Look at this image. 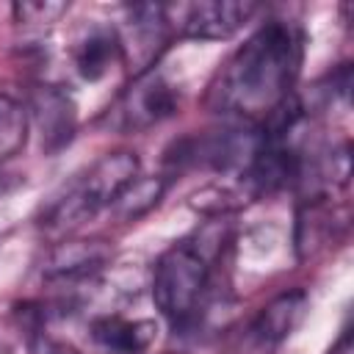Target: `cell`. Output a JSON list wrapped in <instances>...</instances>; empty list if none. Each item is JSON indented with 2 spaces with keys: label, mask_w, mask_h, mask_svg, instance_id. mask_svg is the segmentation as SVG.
<instances>
[{
  "label": "cell",
  "mask_w": 354,
  "mask_h": 354,
  "mask_svg": "<svg viewBox=\"0 0 354 354\" xmlns=\"http://www.w3.org/2000/svg\"><path fill=\"white\" fill-rule=\"evenodd\" d=\"M36 116H39L41 141L47 144V149H55V147H61L72 138L75 111H72V105L66 102L64 94L47 88L41 97H36Z\"/></svg>",
  "instance_id": "cell-9"
},
{
  "label": "cell",
  "mask_w": 354,
  "mask_h": 354,
  "mask_svg": "<svg viewBox=\"0 0 354 354\" xmlns=\"http://www.w3.org/2000/svg\"><path fill=\"white\" fill-rule=\"evenodd\" d=\"M299 66L301 33L290 22H268L221 66L207 91V105L216 113L263 127L290 102Z\"/></svg>",
  "instance_id": "cell-1"
},
{
  "label": "cell",
  "mask_w": 354,
  "mask_h": 354,
  "mask_svg": "<svg viewBox=\"0 0 354 354\" xmlns=\"http://www.w3.org/2000/svg\"><path fill=\"white\" fill-rule=\"evenodd\" d=\"M254 11H257L254 3H235V0L188 3V6H177V25L180 33L188 39L218 41L238 33Z\"/></svg>",
  "instance_id": "cell-5"
},
{
  "label": "cell",
  "mask_w": 354,
  "mask_h": 354,
  "mask_svg": "<svg viewBox=\"0 0 354 354\" xmlns=\"http://www.w3.org/2000/svg\"><path fill=\"white\" fill-rule=\"evenodd\" d=\"M207 279L210 266L205 252L191 241H180L169 246L152 268V301L163 318L171 324H185L199 310Z\"/></svg>",
  "instance_id": "cell-3"
},
{
  "label": "cell",
  "mask_w": 354,
  "mask_h": 354,
  "mask_svg": "<svg viewBox=\"0 0 354 354\" xmlns=\"http://www.w3.org/2000/svg\"><path fill=\"white\" fill-rule=\"evenodd\" d=\"M30 354H77L75 348H69L66 343L61 340H53V337H39L33 346H30Z\"/></svg>",
  "instance_id": "cell-13"
},
{
  "label": "cell",
  "mask_w": 354,
  "mask_h": 354,
  "mask_svg": "<svg viewBox=\"0 0 354 354\" xmlns=\"http://www.w3.org/2000/svg\"><path fill=\"white\" fill-rule=\"evenodd\" d=\"M0 354H8V348H6V346H3V343H0Z\"/></svg>",
  "instance_id": "cell-14"
},
{
  "label": "cell",
  "mask_w": 354,
  "mask_h": 354,
  "mask_svg": "<svg viewBox=\"0 0 354 354\" xmlns=\"http://www.w3.org/2000/svg\"><path fill=\"white\" fill-rule=\"evenodd\" d=\"M28 108L14 97L0 94V163L19 155L28 141Z\"/></svg>",
  "instance_id": "cell-10"
},
{
  "label": "cell",
  "mask_w": 354,
  "mask_h": 354,
  "mask_svg": "<svg viewBox=\"0 0 354 354\" xmlns=\"http://www.w3.org/2000/svg\"><path fill=\"white\" fill-rule=\"evenodd\" d=\"M69 6L64 3H17L14 14L19 22L25 25H44V22H55L61 14H66Z\"/></svg>",
  "instance_id": "cell-12"
},
{
  "label": "cell",
  "mask_w": 354,
  "mask_h": 354,
  "mask_svg": "<svg viewBox=\"0 0 354 354\" xmlns=\"http://www.w3.org/2000/svg\"><path fill=\"white\" fill-rule=\"evenodd\" d=\"M122 58V44L111 30H94L88 33L80 47L75 50V66L80 77L86 80H100L108 75V69Z\"/></svg>",
  "instance_id": "cell-8"
},
{
  "label": "cell",
  "mask_w": 354,
  "mask_h": 354,
  "mask_svg": "<svg viewBox=\"0 0 354 354\" xmlns=\"http://www.w3.org/2000/svg\"><path fill=\"white\" fill-rule=\"evenodd\" d=\"M177 108V88L158 72H144L136 83L122 94L113 108V124L122 130H147Z\"/></svg>",
  "instance_id": "cell-4"
},
{
  "label": "cell",
  "mask_w": 354,
  "mask_h": 354,
  "mask_svg": "<svg viewBox=\"0 0 354 354\" xmlns=\"http://www.w3.org/2000/svg\"><path fill=\"white\" fill-rule=\"evenodd\" d=\"M91 337L119 354H141L155 340V324L152 321H127L119 315H102L91 324Z\"/></svg>",
  "instance_id": "cell-6"
},
{
  "label": "cell",
  "mask_w": 354,
  "mask_h": 354,
  "mask_svg": "<svg viewBox=\"0 0 354 354\" xmlns=\"http://www.w3.org/2000/svg\"><path fill=\"white\" fill-rule=\"evenodd\" d=\"M163 180H158V177H136L122 194H119V199L111 205L124 221H133V218H138V216H144L149 207H155L158 202H160V196H163Z\"/></svg>",
  "instance_id": "cell-11"
},
{
  "label": "cell",
  "mask_w": 354,
  "mask_h": 354,
  "mask_svg": "<svg viewBox=\"0 0 354 354\" xmlns=\"http://www.w3.org/2000/svg\"><path fill=\"white\" fill-rule=\"evenodd\" d=\"M138 177V155L136 152H108L102 155L83 177H77L64 196H58L47 207L50 227H75L83 218H91L97 210L111 207L119 194Z\"/></svg>",
  "instance_id": "cell-2"
},
{
  "label": "cell",
  "mask_w": 354,
  "mask_h": 354,
  "mask_svg": "<svg viewBox=\"0 0 354 354\" xmlns=\"http://www.w3.org/2000/svg\"><path fill=\"white\" fill-rule=\"evenodd\" d=\"M304 304H307V296L301 290H290V293L277 296L271 304H266L260 310L252 332L266 343H277V340L288 337L290 329L299 324V318L304 313Z\"/></svg>",
  "instance_id": "cell-7"
}]
</instances>
